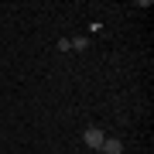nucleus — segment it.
I'll use <instances>...</instances> for the list:
<instances>
[{
  "label": "nucleus",
  "instance_id": "1",
  "mask_svg": "<svg viewBox=\"0 0 154 154\" xmlns=\"http://www.w3.org/2000/svg\"><path fill=\"white\" fill-rule=\"evenodd\" d=\"M82 140H86V147H93V151H99V147H103V140H106V134L99 130V127H86Z\"/></svg>",
  "mask_w": 154,
  "mask_h": 154
},
{
  "label": "nucleus",
  "instance_id": "2",
  "mask_svg": "<svg viewBox=\"0 0 154 154\" xmlns=\"http://www.w3.org/2000/svg\"><path fill=\"white\" fill-rule=\"evenodd\" d=\"M99 151H103V154H123V140L120 137H106Z\"/></svg>",
  "mask_w": 154,
  "mask_h": 154
},
{
  "label": "nucleus",
  "instance_id": "3",
  "mask_svg": "<svg viewBox=\"0 0 154 154\" xmlns=\"http://www.w3.org/2000/svg\"><path fill=\"white\" fill-rule=\"evenodd\" d=\"M89 48V38H72V51H86Z\"/></svg>",
  "mask_w": 154,
  "mask_h": 154
},
{
  "label": "nucleus",
  "instance_id": "4",
  "mask_svg": "<svg viewBox=\"0 0 154 154\" xmlns=\"http://www.w3.org/2000/svg\"><path fill=\"white\" fill-rule=\"evenodd\" d=\"M58 51H72V38H62L58 41Z\"/></svg>",
  "mask_w": 154,
  "mask_h": 154
}]
</instances>
